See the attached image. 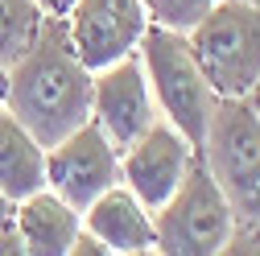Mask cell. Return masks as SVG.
Returning <instances> with one entry per match:
<instances>
[{"mask_svg": "<svg viewBox=\"0 0 260 256\" xmlns=\"http://www.w3.org/2000/svg\"><path fill=\"white\" fill-rule=\"evenodd\" d=\"M248 5H260V0H248Z\"/></svg>", "mask_w": 260, "mask_h": 256, "instance_id": "7402d4cb", "label": "cell"}, {"mask_svg": "<svg viewBox=\"0 0 260 256\" xmlns=\"http://www.w3.org/2000/svg\"><path fill=\"white\" fill-rule=\"evenodd\" d=\"M116 182H120V149L104 137L95 120H83L75 133L46 145V186L71 207L87 211Z\"/></svg>", "mask_w": 260, "mask_h": 256, "instance_id": "8992f818", "label": "cell"}, {"mask_svg": "<svg viewBox=\"0 0 260 256\" xmlns=\"http://www.w3.org/2000/svg\"><path fill=\"white\" fill-rule=\"evenodd\" d=\"M83 228L108 248V256H149V252H157L153 211L124 182L104 190V195L83 211Z\"/></svg>", "mask_w": 260, "mask_h": 256, "instance_id": "30bf717a", "label": "cell"}, {"mask_svg": "<svg viewBox=\"0 0 260 256\" xmlns=\"http://www.w3.org/2000/svg\"><path fill=\"white\" fill-rule=\"evenodd\" d=\"M0 256H25V244H21V232H17V219H0Z\"/></svg>", "mask_w": 260, "mask_h": 256, "instance_id": "2e32d148", "label": "cell"}, {"mask_svg": "<svg viewBox=\"0 0 260 256\" xmlns=\"http://www.w3.org/2000/svg\"><path fill=\"white\" fill-rule=\"evenodd\" d=\"M46 186V145L5 108L0 112V190L21 203Z\"/></svg>", "mask_w": 260, "mask_h": 256, "instance_id": "7c38bea8", "label": "cell"}, {"mask_svg": "<svg viewBox=\"0 0 260 256\" xmlns=\"http://www.w3.org/2000/svg\"><path fill=\"white\" fill-rule=\"evenodd\" d=\"M215 0H145V9L157 25H170V29H190Z\"/></svg>", "mask_w": 260, "mask_h": 256, "instance_id": "5bb4252c", "label": "cell"}, {"mask_svg": "<svg viewBox=\"0 0 260 256\" xmlns=\"http://www.w3.org/2000/svg\"><path fill=\"white\" fill-rule=\"evenodd\" d=\"M38 5H42V13H46V17H67L75 0H38Z\"/></svg>", "mask_w": 260, "mask_h": 256, "instance_id": "ac0fdd59", "label": "cell"}, {"mask_svg": "<svg viewBox=\"0 0 260 256\" xmlns=\"http://www.w3.org/2000/svg\"><path fill=\"white\" fill-rule=\"evenodd\" d=\"M223 252L232 256H260V228H252V223H236L232 236H227Z\"/></svg>", "mask_w": 260, "mask_h": 256, "instance_id": "9a60e30c", "label": "cell"}, {"mask_svg": "<svg viewBox=\"0 0 260 256\" xmlns=\"http://www.w3.org/2000/svg\"><path fill=\"white\" fill-rule=\"evenodd\" d=\"M157 228V252L166 256H215L223 252L227 236L236 228V211L211 178L203 153H194V162L178 190L153 211Z\"/></svg>", "mask_w": 260, "mask_h": 256, "instance_id": "5b68a950", "label": "cell"}, {"mask_svg": "<svg viewBox=\"0 0 260 256\" xmlns=\"http://www.w3.org/2000/svg\"><path fill=\"white\" fill-rule=\"evenodd\" d=\"M141 67L145 79L153 87L157 112L166 116L178 133L199 149L207 137V124L215 112V87L207 83L199 58H194V46L186 38V29H170V25H149L141 38Z\"/></svg>", "mask_w": 260, "mask_h": 256, "instance_id": "7a4b0ae2", "label": "cell"}, {"mask_svg": "<svg viewBox=\"0 0 260 256\" xmlns=\"http://www.w3.org/2000/svg\"><path fill=\"white\" fill-rule=\"evenodd\" d=\"M248 104H252V108H256V116H260V79H256V83H252V91H248Z\"/></svg>", "mask_w": 260, "mask_h": 256, "instance_id": "44dd1931", "label": "cell"}, {"mask_svg": "<svg viewBox=\"0 0 260 256\" xmlns=\"http://www.w3.org/2000/svg\"><path fill=\"white\" fill-rule=\"evenodd\" d=\"M199 153L232 203L236 223L260 228V116L248 104V95H219L215 100Z\"/></svg>", "mask_w": 260, "mask_h": 256, "instance_id": "3957f363", "label": "cell"}, {"mask_svg": "<svg viewBox=\"0 0 260 256\" xmlns=\"http://www.w3.org/2000/svg\"><path fill=\"white\" fill-rule=\"evenodd\" d=\"M194 153L199 149H194L166 116H157L145 133L120 153V182L133 190L149 211H157L178 190V182L186 178Z\"/></svg>", "mask_w": 260, "mask_h": 256, "instance_id": "9c48e42d", "label": "cell"}, {"mask_svg": "<svg viewBox=\"0 0 260 256\" xmlns=\"http://www.w3.org/2000/svg\"><path fill=\"white\" fill-rule=\"evenodd\" d=\"M215 95H248L260 79V5L215 0L186 29Z\"/></svg>", "mask_w": 260, "mask_h": 256, "instance_id": "277c9868", "label": "cell"}, {"mask_svg": "<svg viewBox=\"0 0 260 256\" xmlns=\"http://www.w3.org/2000/svg\"><path fill=\"white\" fill-rule=\"evenodd\" d=\"M71 256H108V248L95 240L87 228H79V236H75V244H71Z\"/></svg>", "mask_w": 260, "mask_h": 256, "instance_id": "e0dca14e", "label": "cell"}, {"mask_svg": "<svg viewBox=\"0 0 260 256\" xmlns=\"http://www.w3.org/2000/svg\"><path fill=\"white\" fill-rule=\"evenodd\" d=\"M9 108V67H0V112Z\"/></svg>", "mask_w": 260, "mask_h": 256, "instance_id": "d6986e66", "label": "cell"}, {"mask_svg": "<svg viewBox=\"0 0 260 256\" xmlns=\"http://www.w3.org/2000/svg\"><path fill=\"white\" fill-rule=\"evenodd\" d=\"M13 207H17V203L5 195V190H0V219H9V215H13Z\"/></svg>", "mask_w": 260, "mask_h": 256, "instance_id": "ffe728a7", "label": "cell"}, {"mask_svg": "<svg viewBox=\"0 0 260 256\" xmlns=\"http://www.w3.org/2000/svg\"><path fill=\"white\" fill-rule=\"evenodd\" d=\"M13 219H17L25 256H71V244L83 228V211L71 207L62 195H54L50 186L25 195L13 207Z\"/></svg>", "mask_w": 260, "mask_h": 256, "instance_id": "8fae6325", "label": "cell"}, {"mask_svg": "<svg viewBox=\"0 0 260 256\" xmlns=\"http://www.w3.org/2000/svg\"><path fill=\"white\" fill-rule=\"evenodd\" d=\"M9 112L42 145L91 120V71L75 54L67 17H46L38 42L9 67Z\"/></svg>", "mask_w": 260, "mask_h": 256, "instance_id": "6da1fadb", "label": "cell"}, {"mask_svg": "<svg viewBox=\"0 0 260 256\" xmlns=\"http://www.w3.org/2000/svg\"><path fill=\"white\" fill-rule=\"evenodd\" d=\"M157 100L145 79L141 54H128L112 67L91 75V120L104 128V137L124 153L145 128L157 120Z\"/></svg>", "mask_w": 260, "mask_h": 256, "instance_id": "ba28073f", "label": "cell"}, {"mask_svg": "<svg viewBox=\"0 0 260 256\" xmlns=\"http://www.w3.org/2000/svg\"><path fill=\"white\" fill-rule=\"evenodd\" d=\"M149 25L153 17L145 9V0H75L67 13L75 54L83 58V67L91 75L137 54Z\"/></svg>", "mask_w": 260, "mask_h": 256, "instance_id": "52a82bcc", "label": "cell"}, {"mask_svg": "<svg viewBox=\"0 0 260 256\" xmlns=\"http://www.w3.org/2000/svg\"><path fill=\"white\" fill-rule=\"evenodd\" d=\"M46 13L38 0H0V67L13 62L38 42Z\"/></svg>", "mask_w": 260, "mask_h": 256, "instance_id": "4fadbf2b", "label": "cell"}]
</instances>
